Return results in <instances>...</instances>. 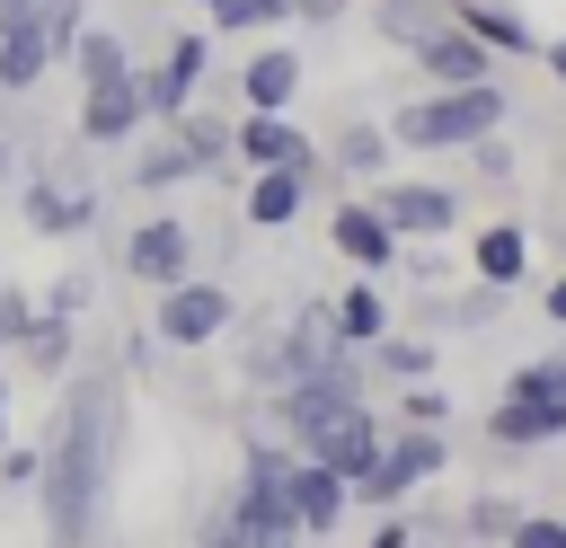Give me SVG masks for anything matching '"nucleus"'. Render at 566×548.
<instances>
[{"instance_id":"f257e3e1","label":"nucleus","mask_w":566,"mask_h":548,"mask_svg":"<svg viewBox=\"0 0 566 548\" xmlns=\"http://www.w3.org/2000/svg\"><path fill=\"white\" fill-rule=\"evenodd\" d=\"M115 468H124V371L88 362L62 380L53 424L35 442V504H44L53 548H97L106 504H115Z\"/></svg>"},{"instance_id":"f03ea898","label":"nucleus","mask_w":566,"mask_h":548,"mask_svg":"<svg viewBox=\"0 0 566 548\" xmlns=\"http://www.w3.org/2000/svg\"><path fill=\"white\" fill-rule=\"evenodd\" d=\"M504 124H513L504 80H478V88H416V97H398V106L380 115L389 150H424V159L469 150V141H486V133H504Z\"/></svg>"},{"instance_id":"7ed1b4c3","label":"nucleus","mask_w":566,"mask_h":548,"mask_svg":"<svg viewBox=\"0 0 566 548\" xmlns=\"http://www.w3.org/2000/svg\"><path fill=\"white\" fill-rule=\"evenodd\" d=\"M442 460H451L442 424H389V433H380V451H371V468L354 477V513H389V504L424 495V486L442 477Z\"/></svg>"},{"instance_id":"20e7f679","label":"nucleus","mask_w":566,"mask_h":548,"mask_svg":"<svg viewBox=\"0 0 566 548\" xmlns=\"http://www.w3.org/2000/svg\"><path fill=\"white\" fill-rule=\"evenodd\" d=\"M363 407V362L345 354V362H327V371H310V380H283V389H265V415H274V442H292V451H310L336 415H354Z\"/></svg>"},{"instance_id":"39448f33","label":"nucleus","mask_w":566,"mask_h":548,"mask_svg":"<svg viewBox=\"0 0 566 548\" xmlns=\"http://www.w3.org/2000/svg\"><path fill=\"white\" fill-rule=\"evenodd\" d=\"M354 194H371V212L416 247V239H451L460 221H469V194L451 186V177H371V186H354Z\"/></svg>"},{"instance_id":"423d86ee","label":"nucleus","mask_w":566,"mask_h":548,"mask_svg":"<svg viewBox=\"0 0 566 548\" xmlns=\"http://www.w3.org/2000/svg\"><path fill=\"white\" fill-rule=\"evenodd\" d=\"M203 71H212V35L203 27H177L150 62H133V88H142V115L150 124H168V115H186L195 97H203Z\"/></svg>"},{"instance_id":"0eeeda50","label":"nucleus","mask_w":566,"mask_h":548,"mask_svg":"<svg viewBox=\"0 0 566 548\" xmlns=\"http://www.w3.org/2000/svg\"><path fill=\"white\" fill-rule=\"evenodd\" d=\"M230 318H239L230 283H212V274H186V283H168V292H159V309H150V336H159V345H177V354H203V345H221V336H230Z\"/></svg>"},{"instance_id":"6e6552de","label":"nucleus","mask_w":566,"mask_h":548,"mask_svg":"<svg viewBox=\"0 0 566 548\" xmlns=\"http://www.w3.org/2000/svg\"><path fill=\"white\" fill-rule=\"evenodd\" d=\"M195 247H203L195 221H177V212H142V221L124 230V274H133L142 292H168V283L195 274Z\"/></svg>"},{"instance_id":"1a4fd4ad","label":"nucleus","mask_w":566,"mask_h":548,"mask_svg":"<svg viewBox=\"0 0 566 548\" xmlns=\"http://www.w3.org/2000/svg\"><path fill=\"white\" fill-rule=\"evenodd\" d=\"M230 159H239V168H292V177L327 186V168H318V141H310L292 115H239V124H230Z\"/></svg>"},{"instance_id":"9d476101","label":"nucleus","mask_w":566,"mask_h":548,"mask_svg":"<svg viewBox=\"0 0 566 548\" xmlns=\"http://www.w3.org/2000/svg\"><path fill=\"white\" fill-rule=\"evenodd\" d=\"M283 513H292V530L301 539H336L345 530V513H354V495H345V477L336 468H318V460H283Z\"/></svg>"},{"instance_id":"9b49d317","label":"nucleus","mask_w":566,"mask_h":548,"mask_svg":"<svg viewBox=\"0 0 566 548\" xmlns=\"http://www.w3.org/2000/svg\"><path fill=\"white\" fill-rule=\"evenodd\" d=\"M407 62H416V88H478V80H495V53L460 18H442L424 44H407Z\"/></svg>"},{"instance_id":"f8f14e48","label":"nucleus","mask_w":566,"mask_h":548,"mask_svg":"<svg viewBox=\"0 0 566 548\" xmlns=\"http://www.w3.org/2000/svg\"><path fill=\"white\" fill-rule=\"evenodd\" d=\"M327 247L345 256V274H389L407 239L371 212V194H336V212H327Z\"/></svg>"},{"instance_id":"ddd939ff","label":"nucleus","mask_w":566,"mask_h":548,"mask_svg":"<svg viewBox=\"0 0 566 548\" xmlns=\"http://www.w3.org/2000/svg\"><path fill=\"white\" fill-rule=\"evenodd\" d=\"M142 124H150V115H142V88H133V71H124V80H97V88H80V141H88V150H124Z\"/></svg>"},{"instance_id":"4468645a","label":"nucleus","mask_w":566,"mask_h":548,"mask_svg":"<svg viewBox=\"0 0 566 548\" xmlns=\"http://www.w3.org/2000/svg\"><path fill=\"white\" fill-rule=\"evenodd\" d=\"M318 168H327V186H371V177H389V133H380V115H345L336 124V141L318 150Z\"/></svg>"},{"instance_id":"2eb2a0df","label":"nucleus","mask_w":566,"mask_h":548,"mask_svg":"<svg viewBox=\"0 0 566 548\" xmlns=\"http://www.w3.org/2000/svg\"><path fill=\"white\" fill-rule=\"evenodd\" d=\"M18 203H27V221H35L44 239H80V230L97 221V194H88V186H71V168H62V177H44V168H35V177L18 186Z\"/></svg>"},{"instance_id":"dca6fc26","label":"nucleus","mask_w":566,"mask_h":548,"mask_svg":"<svg viewBox=\"0 0 566 548\" xmlns=\"http://www.w3.org/2000/svg\"><path fill=\"white\" fill-rule=\"evenodd\" d=\"M486 442H495V451H548V442H566V407H557V398H504V389H495Z\"/></svg>"},{"instance_id":"f3484780","label":"nucleus","mask_w":566,"mask_h":548,"mask_svg":"<svg viewBox=\"0 0 566 548\" xmlns=\"http://www.w3.org/2000/svg\"><path fill=\"white\" fill-rule=\"evenodd\" d=\"M292 97H301V53L292 44H256L239 62V106L248 115H292Z\"/></svg>"},{"instance_id":"a211bd4d","label":"nucleus","mask_w":566,"mask_h":548,"mask_svg":"<svg viewBox=\"0 0 566 548\" xmlns=\"http://www.w3.org/2000/svg\"><path fill=\"white\" fill-rule=\"evenodd\" d=\"M124 150H133V168H124V186H133V194H168V186H186V177H203V168L186 159V141H177L168 124H142V133H133Z\"/></svg>"},{"instance_id":"6ab92c4d","label":"nucleus","mask_w":566,"mask_h":548,"mask_svg":"<svg viewBox=\"0 0 566 548\" xmlns=\"http://www.w3.org/2000/svg\"><path fill=\"white\" fill-rule=\"evenodd\" d=\"M380 433H389V424H380L371 407H354V415H336V424H327V433H318V442H310L301 460H318V468H336V477H345V495H354V477L371 468V451H380Z\"/></svg>"},{"instance_id":"aec40b11","label":"nucleus","mask_w":566,"mask_h":548,"mask_svg":"<svg viewBox=\"0 0 566 548\" xmlns=\"http://www.w3.org/2000/svg\"><path fill=\"white\" fill-rule=\"evenodd\" d=\"M451 18H460L495 62H531V53H539V27H531L513 0H451Z\"/></svg>"},{"instance_id":"412c9836","label":"nucleus","mask_w":566,"mask_h":548,"mask_svg":"<svg viewBox=\"0 0 566 548\" xmlns=\"http://www.w3.org/2000/svg\"><path fill=\"white\" fill-rule=\"evenodd\" d=\"M469 274H478L486 292H513V283L531 274V230H522V221H486V230L469 239Z\"/></svg>"},{"instance_id":"4be33fe9","label":"nucleus","mask_w":566,"mask_h":548,"mask_svg":"<svg viewBox=\"0 0 566 548\" xmlns=\"http://www.w3.org/2000/svg\"><path fill=\"white\" fill-rule=\"evenodd\" d=\"M327 327H336V345H345V354H363L371 336H389V327H398V309L380 301V283H371V274H354V283L327 301Z\"/></svg>"},{"instance_id":"5701e85b","label":"nucleus","mask_w":566,"mask_h":548,"mask_svg":"<svg viewBox=\"0 0 566 548\" xmlns=\"http://www.w3.org/2000/svg\"><path fill=\"white\" fill-rule=\"evenodd\" d=\"M301 203H310V177H292V168H248V194H239L248 230H292Z\"/></svg>"},{"instance_id":"b1692460","label":"nucleus","mask_w":566,"mask_h":548,"mask_svg":"<svg viewBox=\"0 0 566 548\" xmlns=\"http://www.w3.org/2000/svg\"><path fill=\"white\" fill-rule=\"evenodd\" d=\"M486 318H504V292H486V283H469V292H424V301H416V336H460V327H486Z\"/></svg>"},{"instance_id":"393cba45","label":"nucleus","mask_w":566,"mask_h":548,"mask_svg":"<svg viewBox=\"0 0 566 548\" xmlns=\"http://www.w3.org/2000/svg\"><path fill=\"white\" fill-rule=\"evenodd\" d=\"M62 71H71L80 88H97V80H124V71H133V44H124V27H80V35L62 44Z\"/></svg>"},{"instance_id":"a878e982","label":"nucleus","mask_w":566,"mask_h":548,"mask_svg":"<svg viewBox=\"0 0 566 548\" xmlns=\"http://www.w3.org/2000/svg\"><path fill=\"white\" fill-rule=\"evenodd\" d=\"M433 354H442V336H407V327H389V336H371V345H363L354 362L407 389V380H433Z\"/></svg>"},{"instance_id":"bb28decb","label":"nucleus","mask_w":566,"mask_h":548,"mask_svg":"<svg viewBox=\"0 0 566 548\" xmlns=\"http://www.w3.org/2000/svg\"><path fill=\"white\" fill-rule=\"evenodd\" d=\"M363 9H371V35H380V44H398V53H407V44H424V35L451 18V0H363Z\"/></svg>"},{"instance_id":"cd10ccee","label":"nucleus","mask_w":566,"mask_h":548,"mask_svg":"<svg viewBox=\"0 0 566 548\" xmlns=\"http://www.w3.org/2000/svg\"><path fill=\"white\" fill-rule=\"evenodd\" d=\"M168 133L186 141V159H195L203 177L230 159V115H203V106H186V115H168Z\"/></svg>"},{"instance_id":"c85d7f7f","label":"nucleus","mask_w":566,"mask_h":548,"mask_svg":"<svg viewBox=\"0 0 566 548\" xmlns=\"http://www.w3.org/2000/svg\"><path fill=\"white\" fill-rule=\"evenodd\" d=\"M522 513H531L522 495H469V513H460L451 530H460V539H478V548H504V530H513Z\"/></svg>"},{"instance_id":"c756f323","label":"nucleus","mask_w":566,"mask_h":548,"mask_svg":"<svg viewBox=\"0 0 566 548\" xmlns=\"http://www.w3.org/2000/svg\"><path fill=\"white\" fill-rule=\"evenodd\" d=\"M265 27H292V0H221L203 35H265Z\"/></svg>"},{"instance_id":"7c9ffc66","label":"nucleus","mask_w":566,"mask_h":548,"mask_svg":"<svg viewBox=\"0 0 566 548\" xmlns=\"http://www.w3.org/2000/svg\"><path fill=\"white\" fill-rule=\"evenodd\" d=\"M460 159H469V168H478V186H486V194H504V186H513V177H522V150H513V141H504V133H486V141H469V150H460Z\"/></svg>"},{"instance_id":"2f4dec72","label":"nucleus","mask_w":566,"mask_h":548,"mask_svg":"<svg viewBox=\"0 0 566 548\" xmlns=\"http://www.w3.org/2000/svg\"><path fill=\"white\" fill-rule=\"evenodd\" d=\"M97 301V283H88V265H62L53 274V292L35 301V318H62V327H80V309Z\"/></svg>"},{"instance_id":"473e14b6","label":"nucleus","mask_w":566,"mask_h":548,"mask_svg":"<svg viewBox=\"0 0 566 548\" xmlns=\"http://www.w3.org/2000/svg\"><path fill=\"white\" fill-rule=\"evenodd\" d=\"M195 548H248V513H239V495H212V504H203Z\"/></svg>"},{"instance_id":"72a5a7b5","label":"nucleus","mask_w":566,"mask_h":548,"mask_svg":"<svg viewBox=\"0 0 566 548\" xmlns=\"http://www.w3.org/2000/svg\"><path fill=\"white\" fill-rule=\"evenodd\" d=\"M18 362H35V371H62V362H71V327H62V318H35V336L18 345Z\"/></svg>"},{"instance_id":"f704fd0d","label":"nucleus","mask_w":566,"mask_h":548,"mask_svg":"<svg viewBox=\"0 0 566 548\" xmlns=\"http://www.w3.org/2000/svg\"><path fill=\"white\" fill-rule=\"evenodd\" d=\"M35 336V292H18V283H0V354H18Z\"/></svg>"},{"instance_id":"c9c22d12","label":"nucleus","mask_w":566,"mask_h":548,"mask_svg":"<svg viewBox=\"0 0 566 548\" xmlns=\"http://www.w3.org/2000/svg\"><path fill=\"white\" fill-rule=\"evenodd\" d=\"M35 18H44V35H53V71H62V44L88 27V0H35Z\"/></svg>"},{"instance_id":"e433bc0d","label":"nucleus","mask_w":566,"mask_h":548,"mask_svg":"<svg viewBox=\"0 0 566 548\" xmlns=\"http://www.w3.org/2000/svg\"><path fill=\"white\" fill-rule=\"evenodd\" d=\"M363 548H433V539L416 530V513H407V504H389V513L371 521V539H363Z\"/></svg>"},{"instance_id":"4c0bfd02","label":"nucleus","mask_w":566,"mask_h":548,"mask_svg":"<svg viewBox=\"0 0 566 548\" xmlns=\"http://www.w3.org/2000/svg\"><path fill=\"white\" fill-rule=\"evenodd\" d=\"M451 415V398L433 389V380H407V398H398V424H442Z\"/></svg>"},{"instance_id":"58836bf2","label":"nucleus","mask_w":566,"mask_h":548,"mask_svg":"<svg viewBox=\"0 0 566 548\" xmlns=\"http://www.w3.org/2000/svg\"><path fill=\"white\" fill-rule=\"evenodd\" d=\"M504 548H566V521H557V513H522V521L504 530Z\"/></svg>"},{"instance_id":"ea45409f","label":"nucleus","mask_w":566,"mask_h":548,"mask_svg":"<svg viewBox=\"0 0 566 548\" xmlns=\"http://www.w3.org/2000/svg\"><path fill=\"white\" fill-rule=\"evenodd\" d=\"M0 486H35V442H0Z\"/></svg>"},{"instance_id":"a19ab883","label":"nucleus","mask_w":566,"mask_h":548,"mask_svg":"<svg viewBox=\"0 0 566 548\" xmlns=\"http://www.w3.org/2000/svg\"><path fill=\"white\" fill-rule=\"evenodd\" d=\"M292 18L301 27H336V18H354V0H292Z\"/></svg>"},{"instance_id":"79ce46f5","label":"nucleus","mask_w":566,"mask_h":548,"mask_svg":"<svg viewBox=\"0 0 566 548\" xmlns=\"http://www.w3.org/2000/svg\"><path fill=\"white\" fill-rule=\"evenodd\" d=\"M539 318H548V327H566V265L548 274V292H539Z\"/></svg>"},{"instance_id":"37998d69","label":"nucleus","mask_w":566,"mask_h":548,"mask_svg":"<svg viewBox=\"0 0 566 548\" xmlns=\"http://www.w3.org/2000/svg\"><path fill=\"white\" fill-rule=\"evenodd\" d=\"M531 62H539V71L566 88V35H539V53H531Z\"/></svg>"},{"instance_id":"c03bdc74","label":"nucleus","mask_w":566,"mask_h":548,"mask_svg":"<svg viewBox=\"0 0 566 548\" xmlns=\"http://www.w3.org/2000/svg\"><path fill=\"white\" fill-rule=\"evenodd\" d=\"M248 548H301V530H292V521H274V530H248Z\"/></svg>"},{"instance_id":"a18cd8bd","label":"nucleus","mask_w":566,"mask_h":548,"mask_svg":"<svg viewBox=\"0 0 566 548\" xmlns=\"http://www.w3.org/2000/svg\"><path fill=\"white\" fill-rule=\"evenodd\" d=\"M9 407H18V389H9V371H0V442H9Z\"/></svg>"},{"instance_id":"49530a36","label":"nucleus","mask_w":566,"mask_h":548,"mask_svg":"<svg viewBox=\"0 0 566 548\" xmlns=\"http://www.w3.org/2000/svg\"><path fill=\"white\" fill-rule=\"evenodd\" d=\"M9 177H18V150H9V133H0V186H9Z\"/></svg>"},{"instance_id":"de8ad7c7","label":"nucleus","mask_w":566,"mask_h":548,"mask_svg":"<svg viewBox=\"0 0 566 548\" xmlns=\"http://www.w3.org/2000/svg\"><path fill=\"white\" fill-rule=\"evenodd\" d=\"M186 9H203V18H212V9H221V0H186Z\"/></svg>"},{"instance_id":"09e8293b","label":"nucleus","mask_w":566,"mask_h":548,"mask_svg":"<svg viewBox=\"0 0 566 548\" xmlns=\"http://www.w3.org/2000/svg\"><path fill=\"white\" fill-rule=\"evenodd\" d=\"M557 521H566V513H557Z\"/></svg>"}]
</instances>
